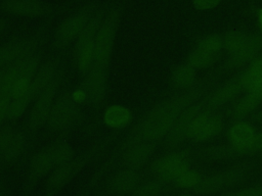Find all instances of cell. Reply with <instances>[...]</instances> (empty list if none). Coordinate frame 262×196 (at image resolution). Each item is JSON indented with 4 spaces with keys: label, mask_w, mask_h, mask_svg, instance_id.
Listing matches in <instances>:
<instances>
[{
    "label": "cell",
    "mask_w": 262,
    "mask_h": 196,
    "mask_svg": "<svg viewBox=\"0 0 262 196\" xmlns=\"http://www.w3.org/2000/svg\"><path fill=\"white\" fill-rule=\"evenodd\" d=\"M217 79L214 71L210 72L200 79L193 87L177 91L157 102L136 121L121 149L136 142H162L179 115L187 107L202 100L216 86Z\"/></svg>",
    "instance_id": "obj_1"
},
{
    "label": "cell",
    "mask_w": 262,
    "mask_h": 196,
    "mask_svg": "<svg viewBox=\"0 0 262 196\" xmlns=\"http://www.w3.org/2000/svg\"><path fill=\"white\" fill-rule=\"evenodd\" d=\"M255 167L254 161L242 160L206 174L191 193L199 196H214L242 187L252 178Z\"/></svg>",
    "instance_id": "obj_2"
},
{
    "label": "cell",
    "mask_w": 262,
    "mask_h": 196,
    "mask_svg": "<svg viewBox=\"0 0 262 196\" xmlns=\"http://www.w3.org/2000/svg\"><path fill=\"white\" fill-rule=\"evenodd\" d=\"M193 157V149L177 148L168 150L150 162L148 172L152 178L159 179L171 187L179 176L191 167Z\"/></svg>",
    "instance_id": "obj_3"
},
{
    "label": "cell",
    "mask_w": 262,
    "mask_h": 196,
    "mask_svg": "<svg viewBox=\"0 0 262 196\" xmlns=\"http://www.w3.org/2000/svg\"><path fill=\"white\" fill-rule=\"evenodd\" d=\"M194 157L208 161H231L248 158L262 153V129L258 130L254 140L246 146H232L228 143L209 145L193 149Z\"/></svg>",
    "instance_id": "obj_4"
},
{
    "label": "cell",
    "mask_w": 262,
    "mask_h": 196,
    "mask_svg": "<svg viewBox=\"0 0 262 196\" xmlns=\"http://www.w3.org/2000/svg\"><path fill=\"white\" fill-rule=\"evenodd\" d=\"M108 67L96 63L92 64L88 72L84 76L82 83L76 90L72 91L79 105L86 103L98 107L103 102L107 87Z\"/></svg>",
    "instance_id": "obj_5"
},
{
    "label": "cell",
    "mask_w": 262,
    "mask_h": 196,
    "mask_svg": "<svg viewBox=\"0 0 262 196\" xmlns=\"http://www.w3.org/2000/svg\"><path fill=\"white\" fill-rule=\"evenodd\" d=\"M99 8L97 2H89L79 11L62 20L54 32L52 45L60 49L67 47L72 42H76Z\"/></svg>",
    "instance_id": "obj_6"
},
{
    "label": "cell",
    "mask_w": 262,
    "mask_h": 196,
    "mask_svg": "<svg viewBox=\"0 0 262 196\" xmlns=\"http://www.w3.org/2000/svg\"><path fill=\"white\" fill-rule=\"evenodd\" d=\"M121 15L122 9L119 6L113 7L105 13L96 34L93 63L110 66Z\"/></svg>",
    "instance_id": "obj_7"
},
{
    "label": "cell",
    "mask_w": 262,
    "mask_h": 196,
    "mask_svg": "<svg viewBox=\"0 0 262 196\" xmlns=\"http://www.w3.org/2000/svg\"><path fill=\"white\" fill-rule=\"evenodd\" d=\"M105 13L104 9L99 8L75 42L73 58L75 65L83 76L88 72L94 62L96 34Z\"/></svg>",
    "instance_id": "obj_8"
},
{
    "label": "cell",
    "mask_w": 262,
    "mask_h": 196,
    "mask_svg": "<svg viewBox=\"0 0 262 196\" xmlns=\"http://www.w3.org/2000/svg\"><path fill=\"white\" fill-rule=\"evenodd\" d=\"M81 114L72 91H63L56 97L45 126L51 132L67 131L80 120Z\"/></svg>",
    "instance_id": "obj_9"
},
{
    "label": "cell",
    "mask_w": 262,
    "mask_h": 196,
    "mask_svg": "<svg viewBox=\"0 0 262 196\" xmlns=\"http://www.w3.org/2000/svg\"><path fill=\"white\" fill-rule=\"evenodd\" d=\"M62 77L63 70L59 69L48 86L33 101L28 118V128L31 132H35L46 125L56 99V94L60 87Z\"/></svg>",
    "instance_id": "obj_10"
},
{
    "label": "cell",
    "mask_w": 262,
    "mask_h": 196,
    "mask_svg": "<svg viewBox=\"0 0 262 196\" xmlns=\"http://www.w3.org/2000/svg\"><path fill=\"white\" fill-rule=\"evenodd\" d=\"M110 140H112V137H108L106 140L94 145L79 158H74L70 162L55 167L47 180L46 185L48 190H50L52 193H56L59 189H61L86 166V164L110 142Z\"/></svg>",
    "instance_id": "obj_11"
},
{
    "label": "cell",
    "mask_w": 262,
    "mask_h": 196,
    "mask_svg": "<svg viewBox=\"0 0 262 196\" xmlns=\"http://www.w3.org/2000/svg\"><path fill=\"white\" fill-rule=\"evenodd\" d=\"M262 51V33L251 35L246 44L235 53L226 55L218 68L214 70L219 78L221 76L234 74L246 67Z\"/></svg>",
    "instance_id": "obj_12"
},
{
    "label": "cell",
    "mask_w": 262,
    "mask_h": 196,
    "mask_svg": "<svg viewBox=\"0 0 262 196\" xmlns=\"http://www.w3.org/2000/svg\"><path fill=\"white\" fill-rule=\"evenodd\" d=\"M204 105L202 100L195 102L194 104L187 107L176 119L175 124L162 140V146L164 151L173 150L180 148L185 142L189 141L190 128L194 117L203 109Z\"/></svg>",
    "instance_id": "obj_13"
},
{
    "label": "cell",
    "mask_w": 262,
    "mask_h": 196,
    "mask_svg": "<svg viewBox=\"0 0 262 196\" xmlns=\"http://www.w3.org/2000/svg\"><path fill=\"white\" fill-rule=\"evenodd\" d=\"M244 93L245 91L239 79L236 72H234L225 82L211 89L209 93L202 99V102L205 107L211 109L212 111H216L224 109Z\"/></svg>",
    "instance_id": "obj_14"
},
{
    "label": "cell",
    "mask_w": 262,
    "mask_h": 196,
    "mask_svg": "<svg viewBox=\"0 0 262 196\" xmlns=\"http://www.w3.org/2000/svg\"><path fill=\"white\" fill-rule=\"evenodd\" d=\"M225 109L229 122L248 118L262 105V80L246 91Z\"/></svg>",
    "instance_id": "obj_15"
},
{
    "label": "cell",
    "mask_w": 262,
    "mask_h": 196,
    "mask_svg": "<svg viewBox=\"0 0 262 196\" xmlns=\"http://www.w3.org/2000/svg\"><path fill=\"white\" fill-rule=\"evenodd\" d=\"M37 38L16 39L0 46V66L6 67L14 62L37 53Z\"/></svg>",
    "instance_id": "obj_16"
},
{
    "label": "cell",
    "mask_w": 262,
    "mask_h": 196,
    "mask_svg": "<svg viewBox=\"0 0 262 196\" xmlns=\"http://www.w3.org/2000/svg\"><path fill=\"white\" fill-rule=\"evenodd\" d=\"M157 148V143L154 142H136L121 149L122 164L131 169L139 170L144 166Z\"/></svg>",
    "instance_id": "obj_17"
},
{
    "label": "cell",
    "mask_w": 262,
    "mask_h": 196,
    "mask_svg": "<svg viewBox=\"0 0 262 196\" xmlns=\"http://www.w3.org/2000/svg\"><path fill=\"white\" fill-rule=\"evenodd\" d=\"M59 59L56 57H52L50 59H47L45 62L41 63L32 81L30 84V87L26 94L30 98V100L33 101L35 98L48 86V84L53 80L55 75L59 70Z\"/></svg>",
    "instance_id": "obj_18"
},
{
    "label": "cell",
    "mask_w": 262,
    "mask_h": 196,
    "mask_svg": "<svg viewBox=\"0 0 262 196\" xmlns=\"http://www.w3.org/2000/svg\"><path fill=\"white\" fill-rule=\"evenodd\" d=\"M226 117L225 109L213 111L201 129L191 138L190 142L193 144H204L218 138L225 130Z\"/></svg>",
    "instance_id": "obj_19"
},
{
    "label": "cell",
    "mask_w": 262,
    "mask_h": 196,
    "mask_svg": "<svg viewBox=\"0 0 262 196\" xmlns=\"http://www.w3.org/2000/svg\"><path fill=\"white\" fill-rule=\"evenodd\" d=\"M258 129L248 119L232 121L225 130L226 143L232 146H246L249 145L257 133Z\"/></svg>",
    "instance_id": "obj_20"
},
{
    "label": "cell",
    "mask_w": 262,
    "mask_h": 196,
    "mask_svg": "<svg viewBox=\"0 0 262 196\" xmlns=\"http://www.w3.org/2000/svg\"><path fill=\"white\" fill-rule=\"evenodd\" d=\"M141 176L139 170L125 167L117 172L108 182V190L116 195L131 194L139 185Z\"/></svg>",
    "instance_id": "obj_21"
},
{
    "label": "cell",
    "mask_w": 262,
    "mask_h": 196,
    "mask_svg": "<svg viewBox=\"0 0 262 196\" xmlns=\"http://www.w3.org/2000/svg\"><path fill=\"white\" fill-rule=\"evenodd\" d=\"M0 7L7 13L24 16H40L49 11L41 0H2Z\"/></svg>",
    "instance_id": "obj_22"
},
{
    "label": "cell",
    "mask_w": 262,
    "mask_h": 196,
    "mask_svg": "<svg viewBox=\"0 0 262 196\" xmlns=\"http://www.w3.org/2000/svg\"><path fill=\"white\" fill-rule=\"evenodd\" d=\"M133 121V112L125 105L112 104L102 114V122L111 130L120 131L127 128Z\"/></svg>",
    "instance_id": "obj_23"
},
{
    "label": "cell",
    "mask_w": 262,
    "mask_h": 196,
    "mask_svg": "<svg viewBox=\"0 0 262 196\" xmlns=\"http://www.w3.org/2000/svg\"><path fill=\"white\" fill-rule=\"evenodd\" d=\"M199 80L198 70L187 62L175 65L170 75V85L175 91L187 90L193 87Z\"/></svg>",
    "instance_id": "obj_24"
},
{
    "label": "cell",
    "mask_w": 262,
    "mask_h": 196,
    "mask_svg": "<svg viewBox=\"0 0 262 196\" xmlns=\"http://www.w3.org/2000/svg\"><path fill=\"white\" fill-rule=\"evenodd\" d=\"M55 168L54 161L50 154L48 147L36 152L30 161V180L36 181L46 175H48L52 169Z\"/></svg>",
    "instance_id": "obj_25"
},
{
    "label": "cell",
    "mask_w": 262,
    "mask_h": 196,
    "mask_svg": "<svg viewBox=\"0 0 262 196\" xmlns=\"http://www.w3.org/2000/svg\"><path fill=\"white\" fill-rule=\"evenodd\" d=\"M222 54L213 53L203 48L194 46L188 53L185 62L196 70H204L213 67L221 59Z\"/></svg>",
    "instance_id": "obj_26"
},
{
    "label": "cell",
    "mask_w": 262,
    "mask_h": 196,
    "mask_svg": "<svg viewBox=\"0 0 262 196\" xmlns=\"http://www.w3.org/2000/svg\"><path fill=\"white\" fill-rule=\"evenodd\" d=\"M52 159L54 161L55 167L66 164L75 158V151L70 142L64 139L60 138L51 143L48 146Z\"/></svg>",
    "instance_id": "obj_27"
},
{
    "label": "cell",
    "mask_w": 262,
    "mask_h": 196,
    "mask_svg": "<svg viewBox=\"0 0 262 196\" xmlns=\"http://www.w3.org/2000/svg\"><path fill=\"white\" fill-rule=\"evenodd\" d=\"M251 35L243 31H229L222 36V48L226 55H231L238 51L248 41Z\"/></svg>",
    "instance_id": "obj_28"
},
{
    "label": "cell",
    "mask_w": 262,
    "mask_h": 196,
    "mask_svg": "<svg viewBox=\"0 0 262 196\" xmlns=\"http://www.w3.org/2000/svg\"><path fill=\"white\" fill-rule=\"evenodd\" d=\"M169 187L170 186L168 184L162 182L161 180L152 178L140 182L135 190L131 193V196H162L166 190L169 189Z\"/></svg>",
    "instance_id": "obj_29"
},
{
    "label": "cell",
    "mask_w": 262,
    "mask_h": 196,
    "mask_svg": "<svg viewBox=\"0 0 262 196\" xmlns=\"http://www.w3.org/2000/svg\"><path fill=\"white\" fill-rule=\"evenodd\" d=\"M27 144V136L24 131L14 132L11 141L3 155L1 163H8L15 160L24 152Z\"/></svg>",
    "instance_id": "obj_30"
},
{
    "label": "cell",
    "mask_w": 262,
    "mask_h": 196,
    "mask_svg": "<svg viewBox=\"0 0 262 196\" xmlns=\"http://www.w3.org/2000/svg\"><path fill=\"white\" fill-rule=\"evenodd\" d=\"M206 174L203 170L195 169L190 167L186 172H184L181 176H179L171 185V187L177 188V189H183L192 191L202 181Z\"/></svg>",
    "instance_id": "obj_31"
},
{
    "label": "cell",
    "mask_w": 262,
    "mask_h": 196,
    "mask_svg": "<svg viewBox=\"0 0 262 196\" xmlns=\"http://www.w3.org/2000/svg\"><path fill=\"white\" fill-rule=\"evenodd\" d=\"M31 104H32V101L30 100V98L26 93H24L20 96L11 98L7 120L14 122L17 119H19Z\"/></svg>",
    "instance_id": "obj_32"
},
{
    "label": "cell",
    "mask_w": 262,
    "mask_h": 196,
    "mask_svg": "<svg viewBox=\"0 0 262 196\" xmlns=\"http://www.w3.org/2000/svg\"><path fill=\"white\" fill-rule=\"evenodd\" d=\"M194 46H198L213 53L222 54V36L216 33L203 36L195 41Z\"/></svg>",
    "instance_id": "obj_33"
},
{
    "label": "cell",
    "mask_w": 262,
    "mask_h": 196,
    "mask_svg": "<svg viewBox=\"0 0 262 196\" xmlns=\"http://www.w3.org/2000/svg\"><path fill=\"white\" fill-rule=\"evenodd\" d=\"M217 196H262V184H254L218 194Z\"/></svg>",
    "instance_id": "obj_34"
},
{
    "label": "cell",
    "mask_w": 262,
    "mask_h": 196,
    "mask_svg": "<svg viewBox=\"0 0 262 196\" xmlns=\"http://www.w3.org/2000/svg\"><path fill=\"white\" fill-rule=\"evenodd\" d=\"M15 132V129L10 125H4L0 129V163L2 161L3 155L11 141V138Z\"/></svg>",
    "instance_id": "obj_35"
},
{
    "label": "cell",
    "mask_w": 262,
    "mask_h": 196,
    "mask_svg": "<svg viewBox=\"0 0 262 196\" xmlns=\"http://www.w3.org/2000/svg\"><path fill=\"white\" fill-rule=\"evenodd\" d=\"M11 96L9 94H0V129L7 120Z\"/></svg>",
    "instance_id": "obj_36"
},
{
    "label": "cell",
    "mask_w": 262,
    "mask_h": 196,
    "mask_svg": "<svg viewBox=\"0 0 262 196\" xmlns=\"http://www.w3.org/2000/svg\"><path fill=\"white\" fill-rule=\"evenodd\" d=\"M221 0H192V4L198 10H208L217 6Z\"/></svg>",
    "instance_id": "obj_37"
},
{
    "label": "cell",
    "mask_w": 262,
    "mask_h": 196,
    "mask_svg": "<svg viewBox=\"0 0 262 196\" xmlns=\"http://www.w3.org/2000/svg\"><path fill=\"white\" fill-rule=\"evenodd\" d=\"M248 120H250L251 122H257V124H261L262 125V109L257 110L256 112H254L252 115H250L248 118H246Z\"/></svg>",
    "instance_id": "obj_38"
},
{
    "label": "cell",
    "mask_w": 262,
    "mask_h": 196,
    "mask_svg": "<svg viewBox=\"0 0 262 196\" xmlns=\"http://www.w3.org/2000/svg\"><path fill=\"white\" fill-rule=\"evenodd\" d=\"M258 23H259L260 31L262 33V8L259 10V13H258Z\"/></svg>",
    "instance_id": "obj_39"
},
{
    "label": "cell",
    "mask_w": 262,
    "mask_h": 196,
    "mask_svg": "<svg viewBox=\"0 0 262 196\" xmlns=\"http://www.w3.org/2000/svg\"><path fill=\"white\" fill-rule=\"evenodd\" d=\"M5 28H6V20L0 19V34L5 30Z\"/></svg>",
    "instance_id": "obj_40"
},
{
    "label": "cell",
    "mask_w": 262,
    "mask_h": 196,
    "mask_svg": "<svg viewBox=\"0 0 262 196\" xmlns=\"http://www.w3.org/2000/svg\"><path fill=\"white\" fill-rule=\"evenodd\" d=\"M178 196H191V195H190V194H188V193H186V192H183V193L179 194Z\"/></svg>",
    "instance_id": "obj_41"
},
{
    "label": "cell",
    "mask_w": 262,
    "mask_h": 196,
    "mask_svg": "<svg viewBox=\"0 0 262 196\" xmlns=\"http://www.w3.org/2000/svg\"><path fill=\"white\" fill-rule=\"evenodd\" d=\"M3 70H4V67L0 66V77H1V75H2V72H3Z\"/></svg>",
    "instance_id": "obj_42"
},
{
    "label": "cell",
    "mask_w": 262,
    "mask_h": 196,
    "mask_svg": "<svg viewBox=\"0 0 262 196\" xmlns=\"http://www.w3.org/2000/svg\"><path fill=\"white\" fill-rule=\"evenodd\" d=\"M260 157H261V159H262V153H261V154H260Z\"/></svg>",
    "instance_id": "obj_43"
},
{
    "label": "cell",
    "mask_w": 262,
    "mask_h": 196,
    "mask_svg": "<svg viewBox=\"0 0 262 196\" xmlns=\"http://www.w3.org/2000/svg\"><path fill=\"white\" fill-rule=\"evenodd\" d=\"M0 196H3V195H2V193H1V192H0Z\"/></svg>",
    "instance_id": "obj_44"
}]
</instances>
